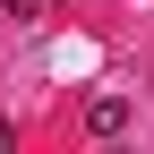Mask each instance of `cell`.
<instances>
[{"label": "cell", "instance_id": "6da1fadb", "mask_svg": "<svg viewBox=\"0 0 154 154\" xmlns=\"http://www.w3.org/2000/svg\"><path fill=\"white\" fill-rule=\"evenodd\" d=\"M128 120H137V111H128V94H94V103H86V137H120Z\"/></svg>", "mask_w": 154, "mask_h": 154}, {"label": "cell", "instance_id": "3957f363", "mask_svg": "<svg viewBox=\"0 0 154 154\" xmlns=\"http://www.w3.org/2000/svg\"><path fill=\"white\" fill-rule=\"evenodd\" d=\"M9 146H17V128H9V120H0V154H9Z\"/></svg>", "mask_w": 154, "mask_h": 154}, {"label": "cell", "instance_id": "7a4b0ae2", "mask_svg": "<svg viewBox=\"0 0 154 154\" xmlns=\"http://www.w3.org/2000/svg\"><path fill=\"white\" fill-rule=\"evenodd\" d=\"M0 9H9V17H34V9H43V0H0Z\"/></svg>", "mask_w": 154, "mask_h": 154}]
</instances>
